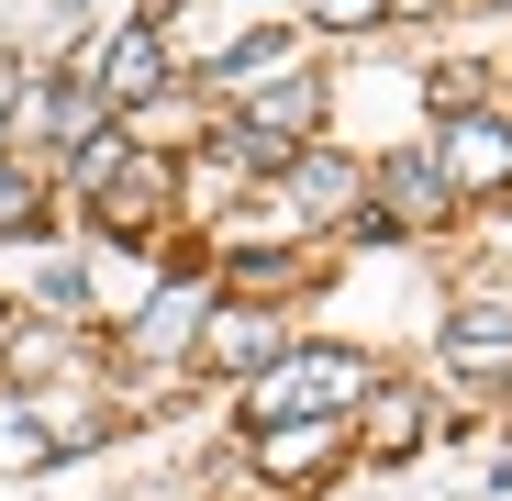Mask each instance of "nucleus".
Returning a JSON list of instances; mask_svg holds the SVG:
<instances>
[{
  "instance_id": "3",
  "label": "nucleus",
  "mask_w": 512,
  "mask_h": 501,
  "mask_svg": "<svg viewBox=\"0 0 512 501\" xmlns=\"http://www.w3.org/2000/svg\"><path fill=\"white\" fill-rule=\"evenodd\" d=\"M201 357L234 368V379H268V368L290 357V334H279V312H256V301H245V312H212V323H201Z\"/></svg>"
},
{
  "instance_id": "10",
  "label": "nucleus",
  "mask_w": 512,
  "mask_h": 501,
  "mask_svg": "<svg viewBox=\"0 0 512 501\" xmlns=\"http://www.w3.org/2000/svg\"><path fill=\"white\" fill-rule=\"evenodd\" d=\"M101 201H112L123 223H145V212L167 201V156H123V167H112V179H101Z\"/></svg>"
},
{
  "instance_id": "5",
  "label": "nucleus",
  "mask_w": 512,
  "mask_h": 501,
  "mask_svg": "<svg viewBox=\"0 0 512 501\" xmlns=\"http://www.w3.org/2000/svg\"><path fill=\"white\" fill-rule=\"evenodd\" d=\"M156 90H167V45H156V34H123V45L101 56V101L134 112V101H156Z\"/></svg>"
},
{
  "instance_id": "1",
  "label": "nucleus",
  "mask_w": 512,
  "mask_h": 501,
  "mask_svg": "<svg viewBox=\"0 0 512 501\" xmlns=\"http://www.w3.org/2000/svg\"><path fill=\"white\" fill-rule=\"evenodd\" d=\"M368 401V357L357 346H290L256 379V424H346Z\"/></svg>"
},
{
  "instance_id": "11",
  "label": "nucleus",
  "mask_w": 512,
  "mask_h": 501,
  "mask_svg": "<svg viewBox=\"0 0 512 501\" xmlns=\"http://www.w3.org/2000/svg\"><path fill=\"white\" fill-rule=\"evenodd\" d=\"M45 457H56V435L23 424V412H0V468H45Z\"/></svg>"
},
{
  "instance_id": "13",
  "label": "nucleus",
  "mask_w": 512,
  "mask_h": 501,
  "mask_svg": "<svg viewBox=\"0 0 512 501\" xmlns=\"http://www.w3.org/2000/svg\"><path fill=\"white\" fill-rule=\"evenodd\" d=\"M0 223H34V179H23L12 156H0Z\"/></svg>"
},
{
  "instance_id": "4",
  "label": "nucleus",
  "mask_w": 512,
  "mask_h": 501,
  "mask_svg": "<svg viewBox=\"0 0 512 501\" xmlns=\"http://www.w3.org/2000/svg\"><path fill=\"white\" fill-rule=\"evenodd\" d=\"M379 190L401 201V223H446V212H457V190H446V167H435V145H401V156L379 167Z\"/></svg>"
},
{
  "instance_id": "9",
  "label": "nucleus",
  "mask_w": 512,
  "mask_h": 501,
  "mask_svg": "<svg viewBox=\"0 0 512 501\" xmlns=\"http://www.w3.org/2000/svg\"><path fill=\"white\" fill-rule=\"evenodd\" d=\"M290 201H301V212H346V201H357V167L334 156V145H301V156H290Z\"/></svg>"
},
{
  "instance_id": "2",
  "label": "nucleus",
  "mask_w": 512,
  "mask_h": 501,
  "mask_svg": "<svg viewBox=\"0 0 512 501\" xmlns=\"http://www.w3.org/2000/svg\"><path fill=\"white\" fill-rule=\"evenodd\" d=\"M435 167H446V190H457V201H468V190H512V123L457 112V123L435 134Z\"/></svg>"
},
{
  "instance_id": "12",
  "label": "nucleus",
  "mask_w": 512,
  "mask_h": 501,
  "mask_svg": "<svg viewBox=\"0 0 512 501\" xmlns=\"http://www.w3.org/2000/svg\"><path fill=\"white\" fill-rule=\"evenodd\" d=\"M379 457H412L423 446V401H379V435H368Z\"/></svg>"
},
{
  "instance_id": "7",
  "label": "nucleus",
  "mask_w": 512,
  "mask_h": 501,
  "mask_svg": "<svg viewBox=\"0 0 512 501\" xmlns=\"http://www.w3.org/2000/svg\"><path fill=\"white\" fill-rule=\"evenodd\" d=\"M290 67H301V45H290V34H245V45L212 67V90H223V101H245V90H279Z\"/></svg>"
},
{
  "instance_id": "15",
  "label": "nucleus",
  "mask_w": 512,
  "mask_h": 501,
  "mask_svg": "<svg viewBox=\"0 0 512 501\" xmlns=\"http://www.w3.org/2000/svg\"><path fill=\"white\" fill-rule=\"evenodd\" d=\"M390 12H446V0H390Z\"/></svg>"
},
{
  "instance_id": "14",
  "label": "nucleus",
  "mask_w": 512,
  "mask_h": 501,
  "mask_svg": "<svg viewBox=\"0 0 512 501\" xmlns=\"http://www.w3.org/2000/svg\"><path fill=\"white\" fill-rule=\"evenodd\" d=\"M312 12H323V23H379L390 0H312Z\"/></svg>"
},
{
  "instance_id": "6",
  "label": "nucleus",
  "mask_w": 512,
  "mask_h": 501,
  "mask_svg": "<svg viewBox=\"0 0 512 501\" xmlns=\"http://www.w3.org/2000/svg\"><path fill=\"white\" fill-rule=\"evenodd\" d=\"M201 323H212V290H156L145 323H134V346L145 357H179V346H201Z\"/></svg>"
},
{
  "instance_id": "16",
  "label": "nucleus",
  "mask_w": 512,
  "mask_h": 501,
  "mask_svg": "<svg viewBox=\"0 0 512 501\" xmlns=\"http://www.w3.org/2000/svg\"><path fill=\"white\" fill-rule=\"evenodd\" d=\"M501 12H512V0H501Z\"/></svg>"
},
{
  "instance_id": "8",
  "label": "nucleus",
  "mask_w": 512,
  "mask_h": 501,
  "mask_svg": "<svg viewBox=\"0 0 512 501\" xmlns=\"http://www.w3.org/2000/svg\"><path fill=\"white\" fill-rule=\"evenodd\" d=\"M334 435H346V424H256V468H268V479H312L334 457Z\"/></svg>"
}]
</instances>
